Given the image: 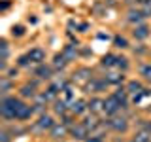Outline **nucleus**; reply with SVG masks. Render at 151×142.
Wrapping results in <instances>:
<instances>
[{
	"instance_id": "1",
	"label": "nucleus",
	"mask_w": 151,
	"mask_h": 142,
	"mask_svg": "<svg viewBox=\"0 0 151 142\" xmlns=\"http://www.w3.org/2000/svg\"><path fill=\"white\" fill-rule=\"evenodd\" d=\"M25 99H21L17 93H9V95H2L0 99V116H2L4 123H13L17 120V112L23 106Z\"/></svg>"
},
{
	"instance_id": "2",
	"label": "nucleus",
	"mask_w": 151,
	"mask_h": 142,
	"mask_svg": "<svg viewBox=\"0 0 151 142\" xmlns=\"http://www.w3.org/2000/svg\"><path fill=\"white\" fill-rule=\"evenodd\" d=\"M104 125L110 133L119 135V136H127L132 133V123L125 114H117L113 117H104Z\"/></svg>"
},
{
	"instance_id": "3",
	"label": "nucleus",
	"mask_w": 151,
	"mask_h": 142,
	"mask_svg": "<svg viewBox=\"0 0 151 142\" xmlns=\"http://www.w3.org/2000/svg\"><path fill=\"white\" fill-rule=\"evenodd\" d=\"M40 82H42V80H38V78L28 80V82L19 85V87L15 89V93L21 99H25V101H34L38 95H40Z\"/></svg>"
},
{
	"instance_id": "4",
	"label": "nucleus",
	"mask_w": 151,
	"mask_h": 142,
	"mask_svg": "<svg viewBox=\"0 0 151 142\" xmlns=\"http://www.w3.org/2000/svg\"><path fill=\"white\" fill-rule=\"evenodd\" d=\"M94 78V72H93V68L91 66H78V68L72 72V76H70V82H72L74 85H79V87H85L91 80Z\"/></svg>"
},
{
	"instance_id": "5",
	"label": "nucleus",
	"mask_w": 151,
	"mask_h": 142,
	"mask_svg": "<svg viewBox=\"0 0 151 142\" xmlns=\"http://www.w3.org/2000/svg\"><path fill=\"white\" fill-rule=\"evenodd\" d=\"M55 123H57V116H55L53 112H42V114H38V116H36L34 129L45 135V133H49L55 127Z\"/></svg>"
},
{
	"instance_id": "6",
	"label": "nucleus",
	"mask_w": 151,
	"mask_h": 142,
	"mask_svg": "<svg viewBox=\"0 0 151 142\" xmlns=\"http://www.w3.org/2000/svg\"><path fill=\"white\" fill-rule=\"evenodd\" d=\"M108 87H110V83L106 82L104 76H94L83 89H85V93H89V95H102V93L108 91Z\"/></svg>"
},
{
	"instance_id": "7",
	"label": "nucleus",
	"mask_w": 151,
	"mask_h": 142,
	"mask_svg": "<svg viewBox=\"0 0 151 142\" xmlns=\"http://www.w3.org/2000/svg\"><path fill=\"white\" fill-rule=\"evenodd\" d=\"M32 74H34V78L42 80V82H47L49 83L51 80H55V70L51 63H42V64H34V68H32Z\"/></svg>"
},
{
	"instance_id": "8",
	"label": "nucleus",
	"mask_w": 151,
	"mask_h": 142,
	"mask_svg": "<svg viewBox=\"0 0 151 142\" xmlns=\"http://www.w3.org/2000/svg\"><path fill=\"white\" fill-rule=\"evenodd\" d=\"M68 136H70V127H66L63 121H57L55 127L47 133V138L51 142H63V140L68 138Z\"/></svg>"
},
{
	"instance_id": "9",
	"label": "nucleus",
	"mask_w": 151,
	"mask_h": 142,
	"mask_svg": "<svg viewBox=\"0 0 151 142\" xmlns=\"http://www.w3.org/2000/svg\"><path fill=\"white\" fill-rule=\"evenodd\" d=\"M102 76L106 78V82L110 83V87H119V85H125V82L129 80V78L125 76V72H121V70H117V68L106 70Z\"/></svg>"
},
{
	"instance_id": "10",
	"label": "nucleus",
	"mask_w": 151,
	"mask_h": 142,
	"mask_svg": "<svg viewBox=\"0 0 151 142\" xmlns=\"http://www.w3.org/2000/svg\"><path fill=\"white\" fill-rule=\"evenodd\" d=\"M104 102H106V97H104V95H91V99L87 101L89 114L102 117L104 116Z\"/></svg>"
},
{
	"instance_id": "11",
	"label": "nucleus",
	"mask_w": 151,
	"mask_h": 142,
	"mask_svg": "<svg viewBox=\"0 0 151 142\" xmlns=\"http://www.w3.org/2000/svg\"><path fill=\"white\" fill-rule=\"evenodd\" d=\"M125 89L129 91V95L132 97V95H140V93H147V83L144 82V80L140 78H129L125 82Z\"/></svg>"
},
{
	"instance_id": "12",
	"label": "nucleus",
	"mask_w": 151,
	"mask_h": 142,
	"mask_svg": "<svg viewBox=\"0 0 151 142\" xmlns=\"http://www.w3.org/2000/svg\"><path fill=\"white\" fill-rule=\"evenodd\" d=\"M145 17H147V13H145L144 8H129L125 13V21L129 23V25H140V23L145 21Z\"/></svg>"
},
{
	"instance_id": "13",
	"label": "nucleus",
	"mask_w": 151,
	"mask_h": 142,
	"mask_svg": "<svg viewBox=\"0 0 151 142\" xmlns=\"http://www.w3.org/2000/svg\"><path fill=\"white\" fill-rule=\"evenodd\" d=\"M34 116H36V108H34V104H32V101H25L23 106L19 108V112H17V120L15 121L27 123V121H30Z\"/></svg>"
},
{
	"instance_id": "14",
	"label": "nucleus",
	"mask_w": 151,
	"mask_h": 142,
	"mask_svg": "<svg viewBox=\"0 0 151 142\" xmlns=\"http://www.w3.org/2000/svg\"><path fill=\"white\" fill-rule=\"evenodd\" d=\"M130 36L134 38L136 42H145L147 38L151 36V25L149 23H140V25H134L130 30Z\"/></svg>"
},
{
	"instance_id": "15",
	"label": "nucleus",
	"mask_w": 151,
	"mask_h": 142,
	"mask_svg": "<svg viewBox=\"0 0 151 142\" xmlns=\"http://www.w3.org/2000/svg\"><path fill=\"white\" fill-rule=\"evenodd\" d=\"M89 135H91V131H89L81 121H76L74 125L70 127V138H74L78 142H85L89 138Z\"/></svg>"
},
{
	"instance_id": "16",
	"label": "nucleus",
	"mask_w": 151,
	"mask_h": 142,
	"mask_svg": "<svg viewBox=\"0 0 151 142\" xmlns=\"http://www.w3.org/2000/svg\"><path fill=\"white\" fill-rule=\"evenodd\" d=\"M27 55L30 57L32 64H42V63H45V61H47V51H45L42 46H34V47H30V49L27 51Z\"/></svg>"
},
{
	"instance_id": "17",
	"label": "nucleus",
	"mask_w": 151,
	"mask_h": 142,
	"mask_svg": "<svg viewBox=\"0 0 151 142\" xmlns=\"http://www.w3.org/2000/svg\"><path fill=\"white\" fill-rule=\"evenodd\" d=\"M70 112H72L76 117H83L85 114L89 112L87 101H85V99H74V101H70Z\"/></svg>"
},
{
	"instance_id": "18",
	"label": "nucleus",
	"mask_w": 151,
	"mask_h": 142,
	"mask_svg": "<svg viewBox=\"0 0 151 142\" xmlns=\"http://www.w3.org/2000/svg\"><path fill=\"white\" fill-rule=\"evenodd\" d=\"M51 112H53L57 117L64 116L66 112H70V102L66 101V99L59 97V99H57V101H53V102H51Z\"/></svg>"
},
{
	"instance_id": "19",
	"label": "nucleus",
	"mask_w": 151,
	"mask_h": 142,
	"mask_svg": "<svg viewBox=\"0 0 151 142\" xmlns=\"http://www.w3.org/2000/svg\"><path fill=\"white\" fill-rule=\"evenodd\" d=\"M138 78L144 80L147 85H151V61H144L138 64Z\"/></svg>"
},
{
	"instance_id": "20",
	"label": "nucleus",
	"mask_w": 151,
	"mask_h": 142,
	"mask_svg": "<svg viewBox=\"0 0 151 142\" xmlns=\"http://www.w3.org/2000/svg\"><path fill=\"white\" fill-rule=\"evenodd\" d=\"M68 63H70V61L66 59V57L63 55V51H60V53H57V55L53 57V61H51V66H53L55 72H63L66 66H68Z\"/></svg>"
},
{
	"instance_id": "21",
	"label": "nucleus",
	"mask_w": 151,
	"mask_h": 142,
	"mask_svg": "<svg viewBox=\"0 0 151 142\" xmlns=\"http://www.w3.org/2000/svg\"><path fill=\"white\" fill-rule=\"evenodd\" d=\"M129 138L132 142H151V135L147 131H142V129H132Z\"/></svg>"
},
{
	"instance_id": "22",
	"label": "nucleus",
	"mask_w": 151,
	"mask_h": 142,
	"mask_svg": "<svg viewBox=\"0 0 151 142\" xmlns=\"http://www.w3.org/2000/svg\"><path fill=\"white\" fill-rule=\"evenodd\" d=\"M12 89H15V82H13L12 78H8V76H0V91L2 95H9L12 93Z\"/></svg>"
},
{
	"instance_id": "23",
	"label": "nucleus",
	"mask_w": 151,
	"mask_h": 142,
	"mask_svg": "<svg viewBox=\"0 0 151 142\" xmlns=\"http://www.w3.org/2000/svg\"><path fill=\"white\" fill-rule=\"evenodd\" d=\"M113 47H115V49H121V51L129 49V47H130L129 38L123 36V34H115V36H113Z\"/></svg>"
},
{
	"instance_id": "24",
	"label": "nucleus",
	"mask_w": 151,
	"mask_h": 142,
	"mask_svg": "<svg viewBox=\"0 0 151 142\" xmlns=\"http://www.w3.org/2000/svg\"><path fill=\"white\" fill-rule=\"evenodd\" d=\"M115 53H106V55H102V59H100V64L102 68H106V70H110V68H115Z\"/></svg>"
},
{
	"instance_id": "25",
	"label": "nucleus",
	"mask_w": 151,
	"mask_h": 142,
	"mask_svg": "<svg viewBox=\"0 0 151 142\" xmlns=\"http://www.w3.org/2000/svg\"><path fill=\"white\" fill-rule=\"evenodd\" d=\"M115 68L121 70V72H127L130 68V59L127 55H117L115 57Z\"/></svg>"
},
{
	"instance_id": "26",
	"label": "nucleus",
	"mask_w": 151,
	"mask_h": 142,
	"mask_svg": "<svg viewBox=\"0 0 151 142\" xmlns=\"http://www.w3.org/2000/svg\"><path fill=\"white\" fill-rule=\"evenodd\" d=\"M63 55L70 61V63H72V61H76V59H78V46H74V44L64 46V47H63Z\"/></svg>"
},
{
	"instance_id": "27",
	"label": "nucleus",
	"mask_w": 151,
	"mask_h": 142,
	"mask_svg": "<svg viewBox=\"0 0 151 142\" xmlns=\"http://www.w3.org/2000/svg\"><path fill=\"white\" fill-rule=\"evenodd\" d=\"M134 129H142V131H147L151 135V116L147 117H138L134 123Z\"/></svg>"
},
{
	"instance_id": "28",
	"label": "nucleus",
	"mask_w": 151,
	"mask_h": 142,
	"mask_svg": "<svg viewBox=\"0 0 151 142\" xmlns=\"http://www.w3.org/2000/svg\"><path fill=\"white\" fill-rule=\"evenodd\" d=\"M85 142H108V136L104 131H96V133H91Z\"/></svg>"
},
{
	"instance_id": "29",
	"label": "nucleus",
	"mask_w": 151,
	"mask_h": 142,
	"mask_svg": "<svg viewBox=\"0 0 151 142\" xmlns=\"http://www.w3.org/2000/svg\"><path fill=\"white\" fill-rule=\"evenodd\" d=\"M15 64L19 66V68H30V64H32V61H30V57H28L27 53H23V55H19V57H17V61H15Z\"/></svg>"
},
{
	"instance_id": "30",
	"label": "nucleus",
	"mask_w": 151,
	"mask_h": 142,
	"mask_svg": "<svg viewBox=\"0 0 151 142\" xmlns=\"http://www.w3.org/2000/svg\"><path fill=\"white\" fill-rule=\"evenodd\" d=\"M25 34H27V30H25V27H23V25H13V27H12V36L23 38Z\"/></svg>"
},
{
	"instance_id": "31",
	"label": "nucleus",
	"mask_w": 151,
	"mask_h": 142,
	"mask_svg": "<svg viewBox=\"0 0 151 142\" xmlns=\"http://www.w3.org/2000/svg\"><path fill=\"white\" fill-rule=\"evenodd\" d=\"M0 142H13V135L6 129V127H4L2 133H0Z\"/></svg>"
},
{
	"instance_id": "32",
	"label": "nucleus",
	"mask_w": 151,
	"mask_h": 142,
	"mask_svg": "<svg viewBox=\"0 0 151 142\" xmlns=\"http://www.w3.org/2000/svg\"><path fill=\"white\" fill-rule=\"evenodd\" d=\"M19 70H21V68H19V66L15 64V66H12V68H8V70H6V72H4V76H8V78H12V80H15V78H17V76H19Z\"/></svg>"
},
{
	"instance_id": "33",
	"label": "nucleus",
	"mask_w": 151,
	"mask_h": 142,
	"mask_svg": "<svg viewBox=\"0 0 151 142\" xmlns=\"http://www.w3.org/2000/svg\"><path fill=\"white\" fill-rule=\"evenodd\" d=\"M134 2H136V6H138V8H149L151 6V0H134Z\"/></svg>"
},
{
	"instance_id": "34",
	"label": "nucleus",
	"mask_w": 151,
	"mask_h": 142,
	"mask_svg": "<svg viewBox=\"0 0 151 142\" xmlns=\"http://www.w3.org/2000/svg\"><path fill=\"white\" fill-rule=\"evenodd\" d=\"M149 55H151V51H149Z\"/></svg>"
}]
</instances>
